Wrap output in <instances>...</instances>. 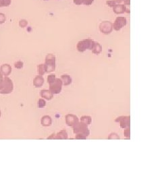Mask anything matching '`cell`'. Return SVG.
Segmentation results:
<instances>
[{
    "mask_svg": "<svg viewBox=\"0 0 162 182\" xmlns=\"http://www.w3.org/2000/svg\"><path fill=\"white\" fill-rule=\"evenodd\" d=\"M5 88L4 90H3V92H2V93H11L12 90H13V84L12 80L6 77L5 78Z\"/></svg>",
    "mask_w": 162,
    "mask_h": 182,
    "instance_id": "9",
    "label": "cell"
},
{
    "mask_svg": "<svg viewBox=\"0 0 162 182\" xmlns=\"http://www.w3.org/2000/svg\"><path fill=\"white\" fill-rule=\"evenodd\" d=\"M54 139H60V140H67L68 139V133L65 130L62 129L60 132H58L56 135H55Z\"/></svg>",
    "mask_w": 162,
    "mask_h": 182,
    "instance_id": "12",
    "label": "cell"
},
{
    "mask_svg": "<svg viewBox=\"0 0 162 182\" xmlns=\"http://www.w3.org/2000/svg\"><path fill=\"white\" fill-rule=\"evenodd\" d=\"M41 96L47 100H51L53 97V94L51 93L50 90H42L41 91Z\"/></svg>",
    "mask_w": 162,
    "mask_h": 182,
    "instance_id": "11",
    "label": "cell"
},
{
    "mask_svg": "<svg viewBox=\"0 0 162 182\" xmlns=\"http://www.w3.org/2000/svg\"><path fill=\"white\" fill-rule=\"evenodd\" d=\"M22 66H23V63L22 61H18V62L15 64V67L17 68H21L22 67Z\"/></svg>",
    "mask_w": 162,
    "mask_h": 182,
    "instance_id": "27",
    "label": "cell"
},
{
    "mask_svg": "<svg viewBox=\"0 0 162 182\" xmlns=\"http://www.w3.org/2000/svg\"><path fill=\"white\" fill-rule=\"evenodd\" d=\"M60 79L62 81L63 85L64 86H68L72 83V78L68 74H64V75L61 76Z\"/></svg>",
    "mask_w": 162,
    "mask_h": 182,
    "instance_id": "13",
    "label": "cell"
},
{
    "mask_svg": "<svg viewBox=\"0 0 162 182\" xmlns=\"http://www.w3.org/2000/svg\"><path fill=\"white\" fill-rule=\"evenodd\" d=\"M95 42L92 39H85L79 41L77 44V49L79 52H84L87 49L92 50Z\"/></svg>",
    "mask_w": 162,
    "mask_h": 182,
    "instance_id": "2",
    "label": "cell"
},
{
    "mask_svg": "<svg viewBox=\"0 0 162 182\" xmlns=\"http://www.w3.org/2000/svg\"><path fill=\"white\" fill-rule=\"evenodd\" d=\"M0 70H1L3 74H5L6 76H8V74H9V73L12 71V67L9 66L8 64H4L1 67Z\"/></svg>",
    "mask_w": 162,
    "mask_h": 182,
    "instance_id": "16",
    "label": "cell"
},
{
    "mask_svg": "<svg viewBox=\"0 0 162 182\" xmlns=\"http://www.w3.org/2000/svg\"><path fill=\"white\" fill-rule=\"evenodd\" d=\"M106 4H108L109 7H113V6L116 5V4H117V2H116L115 0H109V1H108L106 2Z\"/></svg>",
    "mask_w": 162,
    "mask_h": 182,
    "instance_id": "22",
    "label": "cell"
},
{
    "mask_svg": "<svg viewBox=\"0 0 162 182\" xmlns=\"http://www.w3.org/2000/svg\"><path fill=\"white\" fill-rule=\"evenodd\" d=\"M124 136H126V138H130V128H126V129H124Z\"/></svg>",
    "mask_w": 162,
    "mask_h": 182,
    "instance_id": "24",
    "label": "cell"
},
{
    "mask_svg": "<svg viewBox=\"0 0 162 182\" xmlns=\"http://www.w3.org/2000/svg\"><path fill=\"white\" fill-rule=\"evenodd\" d=\"M45 67L46 72H51L56 69V57L52 54H48L45 58Z\"/></svg>",
    "mask_w": 162,
    "mask_h": 182,
    "instance_id": "3",
    "label": "cell"
},
{
    "mask_svg": "<svg viewBox=\"0 0 162 182\" xmlns=\"http://www.w3.org/2000/svg\"><path fill=\"white\" fill-rule=\"evenodd\" d=\"M44 83V79L41 75L37 76L34 80V85L36 87H41Z\"/></svg>",
    "mask_w": 162,
    "mask_h": 182,
    "instance_id": "15",
    "label": "cell"
},
{
    "mask_svg": "<svg viewBox=\"0 0 162 182\" xmlns=\"http://www.w3.org/2000/svg\"><path fill=\"white\" fill-rule=\"evenodd\" d=\"M6 20V16L4 14H2V13H0V24H2L4 23Z\"/></svg>",
    "mask_w": 162,
    "mask_h": 182,
    "instance_id": "25",
    "label": "cell"
},
{
    "mask_svg": "<svg viewBox=\"0 0 162 182\" xmlns=\"http://www.w3.org/2000/svg\"><path fill=\"white\" fill-rule=\"evenodd\" d=\"M45 105H46V102H45L43 99L39 100V103H38L39 107H43L45 106Z\"/></svg>",
    "mask_w": 162,
    "mask_h": 182,
    "instance_id": "23",
    "label": "cell"
},
{
    "mask_svg": "<svg viewBox=\"0 0 162 182\" xmlns=\"http://www.w3.org/2000/svg\"><path fill=\"white\" fill-rule=\"evenodd\" d=\"M56 75L55 74H51V75L47 77V82L49 84H51L53 83L55 80H56Z\"/></svg>",
    "mask_w": 162,
    "mask_h": 182,
    "instance_id": "21",
    "label": "cell"
},
{
    "mask_svg": "<svg viewBox=\"0 0 162 182\" xmlns=\"http://www.w3.org/2000/svg\"><path fill=\"white\" fill-rule=\"evenodd\" d=\"M130 116H120L119 118H116L115 122H119L120 123V127L122 128H130Z\"/></svg>",
    "mask_w": 162,
    "mask_h": 182,
    "instance_id": "7",
    "label": "cell"
},
{
    "mask_svg": "<svg viewBox=\"0 0 162 182\" xmlns=\"http://www.w3.org/2000/svg\"><path fill=\"white\" fill-rule=\"evenodd\" d=\"M11 4V0H0V7L8 6Z\"/></svg>",
    "mask_w": 162,
    "mask_h": 182,
    "instance_id": "20",
    "label": "cell"
},
{
    "mask_svg": "<svg viewBox=\"0 0 162 182\" xmlns=\"http://www.w3.org/2000/svg\"><path fill=\"white\" fill-rule=\"evenodd\" d=\"M38 72L40 75H43V74L46 72L45 71V65L44 64H40L39 66H38Z\"/></svg>",
    "mask_w": 162,
    "mask_h": 182,
    "instance_id": "19",
    "label": "cell"
},
{
    "mask_svg": "<svg viewBox=\"0 0 162 182\" xmlns=\"http://www.w3.org/2000/svg\"><path fill=\"white\" fill-rule=\"evenodd\" d=\"M73 132L76 134L75 139L86 140L90 134L88 126L83 122H78L73 126Z\"/></svg>",
    "mask_w": 162,
    "mask_h": 182,
    "instance_id": "1",
    "label": "cell"
},
{
    "mask_svg": "<svg viewBox=\"0 0 162 182\" xmlns=\"http://www.w3.org/2000/svg\"><path fill=\"white\" fill-rule=\"evenodd\" d=\"M80 122L84 123H85V124L88 126V125H90V123H91L92 119L90 116H87V115L83 116V117H81V118H80Z\"/></svg>",
    "mask_w": 162,
    "mask_h": 182,
    "instance_id": "18",
    "label": "cell"
},
{
    "mask_svg": "<svg viewBox=\"0 0 162 182\" xmlns=\"http://www.w3.org/2000/svg\"><path fill=\"white\" fill-rule=\"evenodd\" d=\"M52 123L51 118L49 115H45L41 119V124L43 126H50Z\"/></svg>",
    "mask_w": 162,
    "mask_h": 182,
    "instance_id": "14",
    "label": "cell"
},
{
    "mask_svg": "<svg viewBox=\"0 0 162 182\" xmlns=\"http://www.w3.org/2000/svg\"><path fill=\"white\" fill-rule=\"evenodd\" d=\"M102 51V47H101V45H100L99 43H95V45H94L93 48L92 49L93 53H95V54H99L101 53Z\"/></svg>",
    "mask_w": 162,
    "mask_h": 182,
    "instance_id": "17",
    "label": "cell"
},
{
    "mask_svg": "<svg viewBox=\"0 0 162 182\" xmlns=\"http://www.w3.org/2000/svg\"><path fill=\"white\" fill-rule=\"evenodd\" d=\"M113 12H114L116 14H123V13L126 12V11H127L128 13L130 12L128 11V9H126V5H123V4H117L116 5L113 6Z\"/></svg>",
    "mask_w": 162,
    "mask_h": 182,
    "instance_id": "10",
    "label": "cell"
},
{
    "mask_svg": "<svg viewBox=\"0 0 162 182\" xmlns=\"http://www.w3.org/2000/svg\"><path fill=\"white\" fill-rule=\"evenodd\" d=\"M62 81L60 78H56L53 83L50 84V90L53 95H57L61 93L62 89Z\"/></svg>",
    "mask_w": 162,
    "mask_h": 182,
    "instance_id": "4",
    "label": "cell"
},
{
    "mask_svg": "<svg viewBox=\"0 0 162 182\" xmlns=\"http://www.w3.org/2000/svg\"><path fill=\"white\" fill-rule=\"evenodd\" d=\"M99 29L102 33L108 35L111 33L113 30V24L112 22L105 21L101 22L99 25Z\"/></svg>",
    "mask_w": 162,
    "mask_h": 182,
    "instance_id": "6",
    "label": "cell"
},
{
    "mask_svg": "<svg viewBox=\"0 0 162 182\" xmlns=\"http://www.w3.org/2000/svg\"><path fill=\"white\" fill-rule=\"evenodd\" d=\"M27 22L26 21V20H21L20 22V27H25L27 25Z\"/></svg>",
    "mask_w": 162,
    "mask_h": 182,
    "instance_id": "28",
    "label": "cell"
},
{
    "mask_svg": "<svg viewBox=\"0 0 162 182\" xmlns=\"http://www.w3.org/2000/svg\"><path fill=\"white\" fill-rule=\"evenodd\" d=\"M108 139H120V137L115 133H112L109 136V137H108Z\"/></svg>",
    "mask_w": 162,
    "mask_h": 182,
    "instance_id": "26",
    "label": "cell"
},
{
    "mask_svg": "<svg viewBox=\"0 0 162 182\" xmlns=\"http://www.w3.org/2000/svg\"><path fill=\"white\" fill-rule=\"evenodd\" d=\"M79 122V118L76 115L72 114H68L66 115V122L68 126L73 127Z\"/></svg>",
    "mask_w": 162,
    "mask_h": 182,
    "instance_id": "8",
    "label": "cell"
},
{
    "mask_svg": "<svg viewBox=\"0 0 162 182\" xmlns=\"http://www.w3.org/2000/svg\"><path fill=\"white\" fill-rule=\"evenodd\" d=\"M127 24V21H126V18L125 17H122V16H119L116 19L114 23L113 24V28L115 31H120L121 28H122Z\"/></svg>",
    "mask_w": 162,
    "mask_h": 182,
    "instance_id": "5",
    "label": "cell"
}]
</instances>
